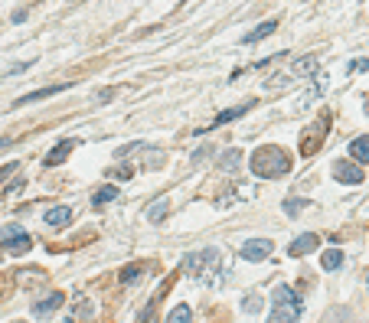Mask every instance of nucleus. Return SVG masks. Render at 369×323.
<instances>
[{
	"mask_svg": "<svg viewBox=\"0 0 369 323\" xmlns=\"http://www.w3.org/2000/svg\"><path fill=\"white\" fill-rule=\"evenodd\" d=\"M252 170L255 177H265V180H275L291 170V157L281 151V147H258L252 153Z\"/></svg>",
	"mask_w": 369,
	"mask_h": 323,
	"instance_id": "1",
	"label": "nucleus"
},
{
	"mask_svg": "<svg viewBox=\"0 0 369 323\" xmlns=\"http://www.w3.org/2000/svg\"><path fill=\"white\" fill-rule=\"evenodd\" d=\"M271 317H268V323H297V317H301V297L294 294L288 284H278L275 291H271Z\"/></svg>",
	"mask_w": 369,
	"mask_h": 323,
	"instance_id": "2",
	"label": "nucleus"
},
{
	"mask_svg": "<svg viewBox=\"0 0 369 323\" xmlns=\"http://www.w3.org/2000/svg\"><path fill=\"white\" fill-rule=\"evenodd\" d=\"M0 245L7 248L10 255H23V252H29V232L17 222H10L0 228Z\"/></svg>",
	"mask_w": 369,
	"mask_h": 323,
	"instance_id": "3",
	"label": "nucleus"
},
{
	"mask_svg": "<svg viewBox=\"0 0 369 323\" xmlns=\"http://www.w3.org/2000/svg\"><path fill=\"white\" fill-rule=\"evenodd\" d=\"M275 252V245H271V238H248L246 245L239 248V255L246 258V261H265L268 255Z\"/></svg>",
	"mask_w": 369,
	"mask_h": 323,
	"instance_id": "4",
	"label": "nucleus"
},
{
	"mask_svg": "<svg viewBox=\"0 0 369 323\" xmlns=\"http://www.w3.org/2000/svg\"><path fill=\"white\" fill-rule=\"evenodd\" d=\"M333 177H337L340 183H350V186L363 183V170L353 160H337V163H333Z\"/></svg>",
	"mask_w": 369,
	"mask_h": 323,
	"instance_id": "5",
	"label": "nucleus"
},
{
	"mask_svg": "<svg viewBox=\"0 0 369 323\" xmlns=\"http://www.w3.org/2000/svg\"><path fill=\"white\" fill-rule=\"evenodd\" d=\"M317 242H321V238L314 235V232H304V235H297L291 242V245H288V255L291 258H304V255H311L314 248H317Z\"/></svg>",
	"mask_w": 369,
	"mask_h": 323,
	"instance_id": "6",
	"label": "nucleus"
},
{
	"mask_svg": "<svg viewBox=\"0 0 369 323\" xmlns=\"http://www.w3.org/2000/svg\"><path fill=\"white\" fill-rule=\"evenodd\" d=\"M69 82H59V85H49V88H39V92H29V95H20L17 102H13V108H23V105H33V102H43V98L56 95V92H66Z\"/></svg>",
	"mask_w": 369,
	"mask_h": 323,
	"instance_id": "7",
	"label": "nucleus"
},
{
	"mask_svg": "<svg viewBox=\"0 0 369 323\" xmlns=\"http://www.w3.org/2000/svg\"><path fill=\"white\" fill-rule=\"evenodd\" d=\"M72 151H76V141H72V137H66V141H59L56 147L46 153V160H43V163H46V167H56V163H62Z\"/></svg>",
	"mask_w": 369,
	"mask_h": 323,
	"instance_id": "8",
	"label": "nucleus"
},
{
	"mask_svg": "<svg viewBox=\"0 0 369 323\" xmlns=\"http://www.w3.org/2000/svg\"><path fill=\"white\" fill-rule=\"evenodd\" d=\"M252 105H255V98H248V102H242V105H236V108H229V111L216 114V121H213V128H222V124H229V121H236V118H242V114H246Z\"/></svg>",
	"mask_w": 369,
	"mask_h": 323,
	"instance_id": "9",
	"label": "nucleus"
},
{
	"mask_svg": "<svg viewBox=\"0 0 369 323\" xmlns=\"http://www.w3.org/2000/svg\"><path fill=\"white\" fill-rule=\"evenodd\" d=\"M62 301H66V297L59 294V291H53V294H49L46 301L33 304V317H46V314H53V310H59V307H62Z\"/></svg>",
	"mask_w": 369,
	"mask_h": 323,
	"instance_id": "10",
	"label": "nucleus"
},
{
	"mask_svg": "<svg viewBox=\"0 0 369 323\" xmlns=\"http://www.w3.org/2000/svg\"><path fill=\"white\" fill-rule=\"evenodd\" d=\"M43 219H46V226L62 228V226H69V222H72V212H69L66 206H56V209H49Z\"/></svg>",
	"mask_w": 369,
	"mask_h": 323,
	"instance_id": "11",
	"label": "nucleus"
},
{
	"mask_svg": "<svg viewBox=\"0 0 369 323\" xmlns=\"http://www.w3.org/2000/svg\"><path fill=\"white\" fill-rule=\"evenodd\" d=\"M275 29H278V20H265V23H258L252 33H246V39H242V43H258L262 36H271Z\"/></svg>",
	"mask_w": 369,
	"mask_h": 323,
	"instance_id": "12",
	"label": "nucleus"
},
{
	"mask_svg": "<svg viewBox=\"0 0 369 323\" xmlns=\"http://www.w3.org/2000/svg\"><path fill=\"white\" fill-rule=\"evenodd\" d=\"M321 268H323V271H337V268H343V252H340V248L323 252V255H321Z\"/></svg>",
	"mask_w": 369,
	"mask_h": 323,
	"instance_id": "13",
	"label": "nucleus"
},
{
	"mask_svg": "<svg viewBox=\"0 0 369 323\" xmlns=\"http://www.w3.org/2000/svg\"><path fill=\"white\" fill-rule=\"evenodd\" d=\"M350 157L360 163H369V137H356V141L350 144Z\"/></svg>",
	"mask_w": 369,
	"mask_h": 323,
	"instance_id": "14",
	"label": "nucleus"
},
{
	"mask_svg": "<svg viewBox=\"0 0 369 323\" xmlns=\"http://www.w3.org/2000/svg\"><path fill=\"white\" fill-rule=\"evenodd\" d=\"M167 206H170V202H167V196H161V200H154L151 206H147V219H151V222H161V219L167 216Z\"/></svg>",
	"mask_w": 369,
	"mask_h": 323,
	"instance_id": "15",
	"label": "nucleus"
},
{
	"mask_svg": "<svg viewBox=\"0 0 369 323\" xmlns=\"http://www.w3.org/2000/svg\"><path fill=\"white\" fill-rule=\"evenodd\" d=\"M239 163H242V153L232 147V151L222 153V160H219V170H239Z\"/></svg>",
	"mask_w": 369,
	"mask_h": 323,
	"instance_id": "16",
	"label": "nucleus"
},
{
	"mask_svg": "<svg viewBox=\"0 0 369 323\" xmlns=\"http://www.w3.org/2000/svg\"><path fill=\"white\" fill-rule=\"evenodd\" d=\"M314 69H317V56H304L291 66V76H304V72H314Z\"/></svg>",
	"mask_w": 369,
	"mask_h": 323,
	"instance_id": "17",
	"label": "nucleus"
},
{
	"mask_svg": "<svg viewBox=\"0 0 369 323\" xmlns=\"http://www.w3.org/2000/svg\"><path fill=\"white\" fill-rule=\"evenodd\" d=\"M112 200H118V186H112V183H108V186H102V190L95 193V206H105V202H112Z\"/></svg>",
	"mask_w": 369,
	"mask_h": 323,
	"instance_id": "18",
	"label": "nucleus"
},
{
	"mask_svg": "<svg viewBox=\"0 0 369 323\" xmlns=\"http://www.w3.org/2000/svg\"><path fill=\"white\" fill-rule=\"evenodd\" d=\"M167 323H193V310H189L187 304L183 307H177L170 317H167Z\"/></svg>",
	"mask_w": 369,
	"mask_h": 323,
	"instance_id": "19",
	"label": "nucleus"
},
{
	"mask_svg": "<svg viewBox=\"0 0 369 323\" xmlns=\"http://www.w3.org/2000/svg\"><path fill=\"white\" fill-rule=\"evenodd\" d=\"M134 281H141V268L137 265H128L121 271V284H134Z\"/></svg>",
	"mask_w": 369,
	"mask_h": 323,
	"instance_id": "20",
	"label": "nucleus"
},
{
	"mask_svg": "<svg viewBox=\"0 0 369 323\" xmlns=\"http://www.w3.org/2000/svg\"><path fill=\"white\" fill-rule=\"evenodd\" d=\"M242 310H248V314H255V310H262V297H258V294L246 297V301H242Z\"/></svg>",
	"mask_w": 369,
	"mask_h": 323,
	"instance_id": "21",
	"label": "nucleus"
},
{
	"mask_svg": "<svg viewBox=\"0 0 369 323\" xmlns=\"http://www.w3.org/2000/svg\"><path fill=\"white\" fill-rule=\"evenodd\" d=\"M304 206H307V200H288V202H284V209L291 212V216H294L297 209H304Z\"/></svg>",
	"mask_w": 369,
	"mask_h": 323,
	"instance_id": "22",
	"label": "nucleus"
},
{
	"mask_svg": "<svg viewBox=\"0 0 369 323\" xmlns=\"http://www.w3.org/2000/svg\"><path fill=\"white\" fill-rule=\"evenodd\" d=\"M209 153H213V147H199V151L193 153V160L199 163V160H203V157H209Z\"/></svg>",
	"mask_w": 369,
	"mask_h": 323,
	"instance_id": "23",
	"label": "nucleus"
},
{
	"mask_svg": "<svg viewBox=\"0 0 369 323\" xmlns=\"http://www.w3.org/2000/svg\"><path fill=\"white\" fill-rule=\"evenodd\" d=\"M13 170H17V163H7V167L0 170V183H4V177H7V173H13Z\"/></svg>",
	"mask_w": 369,
	"mask_h": 323,
	"instance_id": "24",
	"label": "nucleus"
},
{
	"mask_svg": "<svg viewBox=\"0 0 369 323\" xmlns=\"http://www.w3.org/2000/svg\"><path fill=\"white\" fill-rule=\"evenodd\" d=\"M366 287H369V277H366Z\"/></svg>",
	"mask_w": 369,
	"mask_h": 323,
	"instance_id": "25",
	"label": "nucleus"
},
{
	"mask_svg": "<svg viewBox=\"0 0 369 323\" xmlns=\"http://www.w3.org/2000/svg\"><path fill=\"white\" fill-rule=\"evenodd\" d=\"M17 323H23V320H17Z\"/></svg>",
	"mask_w": 369,
	"mask_h": 323,
	"instance_id": "26",
	"label": "nucleus"
},
{
	"mask_svg": "<svg viewBox=\"0 0 369 323\" xmlns=\"http://www.w3.org/2000/svg\"><path fill=\"white\" fill-rule=\"evenodd\" d=\"M366 105H369V102H366Z\"/></svg>",
	"mask_w": 369,
	"mask_h": 323,
	"instance_id": "27",
	"label": "nucleus"
}]
</instances>
